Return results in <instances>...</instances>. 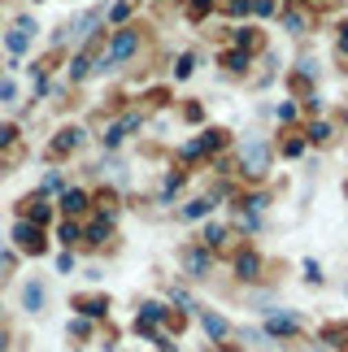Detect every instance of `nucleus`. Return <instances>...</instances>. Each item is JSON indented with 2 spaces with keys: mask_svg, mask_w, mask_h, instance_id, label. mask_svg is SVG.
I'll use <instances>...</instances> for the list:
<instances>
[{
  "mask_svg": "<svg viewBox=\"0 0 348 352\" xmlns=\"http://www.w3.org/2000/svg\"><path fill=\"white\" fill-rule=\"evenodd\" d=\"M22 309H26V314H44V283H39V278L22 283Z\"/></svg>",
  "mask_w": 348,
  "mask_h": 352,
  "instance_id": "5",
  "label": "nucleus"
},
{
  "mask_svg": "<svg viewBox=\"0 0 348 352\" xmlns=\"http://www.w3.org/2000/svg\"><path fill=\"white\" fill-rule=\"evenodd\" d=\"M83 209H87V192H78V187H74V192L61 196V213H70V218H74V213H83Z\"/></svg>",
  "mask_w": 348,
  "mask_h": 352,
  "instance_id": "14",
  "label": "nucleus"
},
{
  "mask_svg": "<svg viewBox=\"0 0 348 352\" xmlns=\"http://www.w3.org/2000/svg\"><path fill=\"white\" fill-rule=\"evenodd\" d=\"M31 39H35V22L31 18H18V22H13V31L5 35V44H9L13 57H22V52L31 48Z\"/></svg>",
  "mask_w": 348,
  "mask_h": 352,
  "instance_id": "3",
  "label": "nucleus"
},
{
  "mask_svg": "<svg viewBox=\"0 0 348 352\" xmlns=\"http://www.w3.org/2000/svg\"><path fill=\"white\" fill-rule=\"evenodd\" d=\"M52 218V205H48V200L44 196H31V200H26V222H35V226H44Z\"/></svg>",
  "mask_w": 348,
  "mask_h": 352,
  "instance_id": "12",
  "label": "nucleus"
},
{
  "mask_svg": "<svg viewBox=\"0 0 348 352\" xmlns=\"http://www.w3.org/2000/svg\"><path fill=\"white\" fill-rule=\"evenodd\" d=\"M5 344H9V335H5V331H0V348H5Z\"/></svg>",
  "mask_w": 348,
  "mask_h": 352,
  "instance_id": "33",
  "label": "nucleus"
},
{
  "mask_svg": "<svg viewBox=\"0 0 348 352\" xmlns=\"http://www.w3.org/2000/svg\"><path fill=\"white\" fill-rule=\"evenodd\" d=\"M109 231H113V218H109V213H100V218L83 231V239L87 243H105V239H109Z\"/></svg>",
  "mask_w": 348,
  "mask_h": 352,
  "instance_id": "13",
  "label": "nucleus"
},
{
  "mask_svg": "<svg viewBox=\"0 0 348 352\" xmlns=\"http://www.w3.org/2000/svg\"><path fill=\"white\" fill-rule=\"evenodd\" d=\"M78 144H83V131H78V126H65V131L57 135V140H52V157H65V153H74Z\"/></svg>",
  "mask_w": 348,
  "mask_h": 352,
  "instance_id": "8",
  "label": "nucleus"
},
{
  "mask_svg": "<svg viewBox=\"0 0 348 352\" xmlns=\"http://www.w3.org/2000/svg\"><path fill=\"white\" fill-rule=\"evenodd\" d=\"M13 135H18L13 126H0V148H5V144H13Z\"/></svg>",
  "mask_w": 348,
  "mask_h": 352,
  "instance_id": "31",
  "label": "nucleus"
},
{
  "mask_svg": "<svg viewBox=\"0 0 348 352\" xmlns=\"http://www.w3.org/2000/svg\"><path fill=\"white\" fill-rule=\"evenodd\" d=\"M209 213V200H187L183 205V218H205Z\"/></svg>",
  "mask_w": 348,
  "mask_h": 352,
  "instance_id": "17",
  "label": "nucleus"
},
{
  "mask_svg": "<svg viewBox=\"0 0 348 352\" xmlns=\"http://www.w3.org/2000/svg\"><path fill=\"white\" fill-rule=\"evenodd\" d=\"M252 5H248V0H226V13H235V18H244V13H248Z\"/></svg>",
  "mask_w": 348,
  "mask_h": 352,
  "instance_id": "23",
  "label": "nucleus"
},
{
  "mask_svg": "<svg viewBox=\"0 0 348 352\" xmlns=\"http://www.w3.org/2000/svg\"><path fill=\"white\" fill-rule=\"evenodd\" d=\"M9 274V252H5V239H0V278Z\"/></svg>",
  "mask_w": 348,
  "mask_h": 352,
  "instance_id": "29",
  "label": "nucleus"
},
{
  "mask_svg": "<svg viewBox=\"0 0 348 352\" xmlns=\"http://www.w3.org/2000/svg\"><path fill=\"white\" fill-rule=\"evenodd\" d=\"M135 48H140L135 31H118V35H113V48H109V61H127Z\"/></svg>",
  "mask_w": 348,
  "mask_h": 352,
  "instance_id": "7",
  "label": "nucleus"
},
{
  "mask_svg": "<svg viewBox=\"0 0 348 352\" xmlns=\"http://www.w3.org/2000/svg\"><path fill=\"white\" fill-rule=\"evenodd\" d=\"M57 235H61V243H78V226H74V222H61Z\"/></svg>",
  "mask_w": 348,
  "mask_h": 352,
  "instance_id": "20",
  "label": "nucleus"
},
{
  "mask_svg": "<svg viewBox=\"0 0 348 352\" xmlns=\"http://www.w3.org/2000/svg\"><path fill=\"white\" fill-rule=\"evenodd\" d=\"M200 322H205V331L213 335V340H231V322H226V318L209 314V309H200Z\"/></svg>",
  "mask_w": 348,
  "mask_h": 352,
  "instance_id": "11",
  "label": "nucleus"
},
{
  "mask_svg": "<svg viewBox=\"0 0 348 352\" xmlns=\"http://www.w3.org/2000/svg\"><path fill=\"white\" fill-rule=\"evenodd\" d=\"M235 274L244 278V283H257L261 278V256L257 252H239L235 256Z\"/></svg>",
  "mask_w": 348,
  "mask_h": 352,
  "instance_id": "6",
  "label": "nucleus"
},
{
  "mask_svg": "<svg viewBox=\"0 0 348 352\" xmlns=\"http://www.w3.org/2000/svg\"><path fill=\"white\" fill-rule=\"evenodd\" d=\"M239 166H244L248 179H261V174L270 170V144H265V140H248L244 148H239Z\"/></svg>",
  "mask_w": 348,
  "mask_h": 352,
  "instance_id": "1",
  "label": "nucleus"
},
{
  "mask_svg": "<svg viewBox=\"0 0 348 352\" xmlns=\"http://www.w3.org/2000/svg\"><path fill=\"white\" fill-rule=\"evenodd\" d=\"M283 153H287V157H301V153H305V140H296V135H292V140H283Z\"/></svg>",
  "mask_w": 348,
  "mask_h": 352,
  "instance_id": "21",
  "label": "nucleus"
},
{
  "mask_svg": "<svg viewBox=\"0 0 348 352\" xmlns=\"http://www.w3.org/2000/svg\"><path fill=\"white\" fill-rule=\"evenodd\" d=\"M222 65H226L231 74H239V70L248 65V52H244V48H235V52H222Z\"/></svg>",
  "mask_w": 348,
  "mask_h": 352,
  "instance_id": "15",
  "label": "nucleus"
},
{
  "mask_svg": "<svg viewBox=\"0 0 348 352\" xmlns=\"http://www.w3.org/2000/svg\"><path fill=\"white\" fill-rule=\"evenodd\" d=\"M87 65H91L87 57H78V61H74V70H70V74H74V78H83V74H87Z\"/></svg>",
  "mask_w": 348,
  "mask_h": 352,
  "instance_id": "30",
  "label": "nucleus"
},
{
  "mask_svg": "<svg viewBox=\"0 0 348 352\" xmlns=\"http://www.w3.org/2000/svg\"><path fill=\"white\" fill-rule=\"evenodd\" d=\"M127 13H131V5H127V0H118V5H113V22H127Z\"/></svg>",
  "mask_w": 348,
  "mask_h": 352,
  "instance_id": "27",
  "label": "nucleus"
},
{
  "mask_svg": "<svg viewBox=\"0 0 348 352\" xmlns=\"http://www.w3.org/2000/svg\"><path fill=\"white\" fill-rule=\"evenodd\" d=\"M209 9H213V0H187V18H209Z\"/></svg>",
  "mask_w": 348,
  "mask_h": 352,
  "instance_id": "16",
  "label": "nucleus"
},
{
  "mask_svg": "<svg viewBox=\"0 0 348 352\" xmlns=\"http://www.w3.org/2000/svg\"><path fill=\"white\" fill-rule=\"evenodd\" d=\"M235 44H239V48H244V52H248L252 44H257V35H252V31H235Z\"/></svg>",
  "mask_w": 348,
  "mask_h": 352,
  "instance_id": "24",
  "label": "nucleus"
},
{
  "mask_svg": "<svg viewBox=\"0 0 348 352\" xmlns=\"http://www.w3.org/2000/svg\"><path fill=\"white\" fill-rule=\"evenodd\" d=\"M265 331L270 335H301V318L283 314V309H270V314H265Z\"/></svg>",
  "mask_w": 348,
  "mask_h": 352,
  "instance_id": "4",
  "label": "nucleus"
},
{
  "mask_svg": "<svg viewBox=\"0 0 348 352\" xmlns=\"http://www.w3.org/2000/svg\"><path fill=\"white\" fill-rule=\"evenodd\" d=\"M248 5L257 9V13H265V18H270V13H274V0H248Z\"/></svg>",
  "mask_w": 348,
  "mask_h": 352,
  "instance_id": "26",
  "label": "nucleus"
},
{
  "mask_svg": "<svg viewBox=\"0 0 348 352\" xmlns=\"http://www.w3.org/2000/svg\"><path fill=\"white\" fill-rule=\"evenodd\" d=\"M9 239L18 243L26 256H39V252L48 248V243H44V231H39L35 222H26V218H18V226H13V235H9Z\"/></svg>",
  "mask_w": 348,
  "mask_h": 352,
  "instance_id": "2",
  "label": "nucleus"
},
{
  "mask_svg": "<svg viewBox=\"0 0 348 352\" xmlns=\"http://www.w3.org/2000/svg\"><path fill=\"white\" fill-rule=\"evenodd\" d=\"M205 243H209V248H222V243H226V231H222V226H209V231H205Z\"/></svg>",
  "mask_w": 348,
  "mask_h": 352,
  "instance_id": "19",
  "label": "nucleus"
},
{
  "mask_svg": "<svg viewBox=\"0 0 348 352\" xmlns=\"http://www.w3.org/2000/svg\"><path fill=\"white\" fill-rule=\"evenodd\" d=\"M74 309H78L83 318H105L109 300H105V296H74Z\"/></svg>",
  "mask_w": 348,
  "mask_h": 352,
  "instance_id": "10",
  "label": "nucleus"
},
{
  "mask_svg": "<svg viewBox=\"0 0 348 352\" xmlns=\"http://www.w3.org/2000/svg\"><path fill=\"white\" fill-rule=\"evenodd\" d=\"M309 140L314 144H327L331 140V126H327V122H314V126H309Z\"/></svg>",
  "mask_w": 348,
  "mask_h": 352,
  "instance_id": "18",
  "label": "nucleus"
},
{
  "mask_svg": "<svg viewBox=\"0 0 348 352\" xmlns=\"http://www.w3.org/2000/svg\"><path fill=\"white\" fill-rule=\"evenodd\" d=\"M340 48H344V52H348V22H344V26H340Z\"/></svg>",
  "mask_w": 348,
  "mask_h": 352,
  "instance_id": "32",
  "label": "nucleus"
},
{
  "mask_svg": "<svg viewBox=\"0 0 348 352\" xmlns=\"http://www.w3.org/2000/svg\"><path fill=\"white\" fill-rule=\"evenodd\" d=\"M183 270H187V274H209V248H187L183 252Z\"/></svg>",
  "mask_w": 348,
  "mask_h": 352,
  "instance_id": "9",
  "label": "nucleus"
},
{
  "mask_svg": "<svg viewBox=\"0 0 348 352\" xmlns=\"http://www.w3.org/2000/svg\"><path fill=\"white\" fill-rule=\"evenodd\" d=\"M57 187H61V174H57V170H52V174H48V179H44V192H57Z\"/></svg>",
  "mask_w": 348,
  "mask_h": 352,
  "instance_id": "28",
  "label": "nucleus"
},
{
  "mask_svg": "<svg viewBox=\"0 0 348 352\" xmlns=\"http://www.w3.org/2000/svg\"><path fill=\"white\" fill-rule=\"evenodd\" d=\"M192 65H196V57H192V52H187V57L179 61V70H174V74H179V78H187V74H192Z\"/></svg>",
  "mask_w": 348,
  "mask_h": 352,
  "instance_id": "25",
  "label": "nucleus"
},
{
  "mask_svg": "<svg viewBox=\"0 0 348 352\" xmlns=\"http://www.w3.org/2000/svg\"><path fill=\"white\" fill-rule=\"evenodd\" d=\"M153 348H157V352H179V348H174V340H170V335H153Z\"/></svg>",
  "mask_w": 348,
  "mask_h": 352,
  "instance_id": "22",
  "label": "nucleus"
}]
</instances>
